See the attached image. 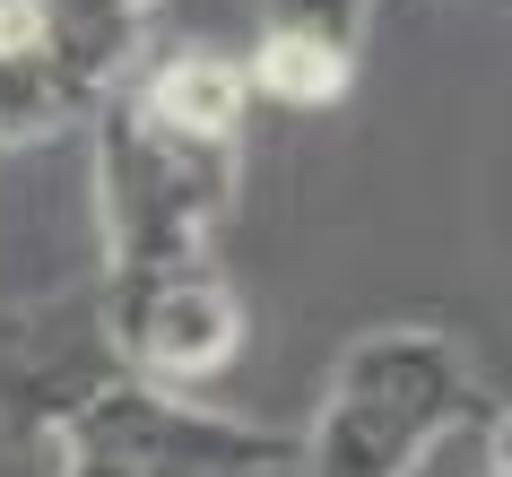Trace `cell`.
<instances>
[{
	"mask_svg": "<svg viewBox=\"0 0 512 477\" xmlns=\"http://www.w3.org/2000/svg\"><path fill=\"white\" fill-rule=\"evenodd\" d=\"M235 209V148L165 139L113 87L96 105V217H105V278L209 261L217 217Z\"/></svg>",
	"mask_w": 512,
	"mask_h": 477,
	"instance_id": "cell-1",
	"label": "cell"
},
{
	"mask_svg": "<svg viewBox=\"0 0 512 477\" xmlns=\"http://www.w3.org/2000/svg\"><path fill=\"white\" fill-rule=\"evenodd\" d=\"M53 443L61 451H105V460H131V469H191V477H278V469H296V434L191 408L165 382H131V373L96 382L53 425Z\"/></svg>",
	"mask_w": 512,
	"mask_h": 477,
	"instance_id": "cell-2",
	"label": "cell"
},
{
	"mask_svg": "<svg viewBox=\"0 0 512 477\" xmlns=\"http://www.w3.org/2000/svg\"><path fill=\"white\" fill-rule=\"evenodd\" d=\"M96 330H105L113 365L131 382H200L243 347V304L226 295L209 261L191 269H139L96 287Z\"/></svg>",
	"mask_w": 512,
	"mask_h": 477,
	"instance_id": "cell-3",
	"label": "cell"
},
{
	"mask_svg": "<svg viewBox=\"0 0 512 477\" xmlns=\"http://www.w3.org/2000/svg\"><path fill=\"white\" fill-rule=\"evenodd\" d=\"M139 122H157L165 139H200V148H243V105L252 87L226 53H165L139 79H122Z\"/></svg>",
	"mask_w": 512,
	"mask_h": 477,
	"instance_id": "cell-4",
	"label": "cell"
},
{
	"mask_svg": "<svg viewBox=\"0 0 512 477\" xmlns=\"http://www.w3.org/2000/svg\"><path fill=\"white\" fill-rule=\"evenodd\" d=\"M426 451H434V434L408 425L400 408L322 391V417L296 434V477H417Z\"/></svg>",
	"mask_w": 512,
	"mask_h": 477,
	"instance_id": "cell-5",
	"label": "cell"
},
{
	"mask_svg": "<svg viewBox=\"0 0 512 477\" xmlns=\"http://www.w3.org/2000/svg\"><path fill=\"white\" fill-rule=\"evenodd\" d=\"M243 87H252V96H278V105H339V96L356 87V44L261 27V44H252V61H243Z\"/></svg>",
	"mask_w": 512,
	"mask_h": 477,
	"instance_id": "cell-6",
	"label": "cell"
},
{
	"mask_svg": "<svg viewBox=\"0 0 512 477\" xmlns=\"http://www.w3.org/2000/svg\"><path fill=\"white\" fill-rule=\"evenodd\" d=\"M365 9H374V0H270V27H287V35H339V44H356Z\"/></svg>",
	"mask_w": 512,
	"mask_h": 477,
	"instance_id": "cell-7",
	"label": "cell"
},
{
	"mask_svg": "<svg viewBox=\"0 0 512 477\" xmlns=\"http://www.w3.org/2000/svg\"><path fill=\"white\" fill-rule=\"evenodd\" d=\"M61 477H139L131 460H105V451H61Z\"/></svg>",
	"mask_w": 512,
	"mask_h": 477,
	"instance_id": "cell-8",
	"label": "cell"
},
{
	"mask_svg": "<svg viewBox=\"0 0 512 477\" xmlns=\"http://www.w3.org/2000/svg\"><path fill=\"white\" fill-rule=\"evenodd\" d=\"M478 477H512V469H504V434L486 443V469H478Z\"/></svg>",
	"mask_w": 512,
	"mask_h": 477,
	"instance_id": "cell-9",
	"label": "cell"
},
{
	"mask_svg": "<svg viewBox=\"0 0 512 477\" xmlns=\"http://www.w3.org/2000/svg\"><path fill=\"white\" fill-rule=\"evenodd\" d=\"M113 9H131V18H148V9H157V0H113Z\"/></svg>",
	"mask_w": 512,
	"mask_h": 477,
	"instance_id": "cell-10",
	"label": "cell"
},
{
	"mask_svg": "<svg viewBox=\"0 0 512 477\" xmlns=\"http://www.w3.org/2000/svg\"><path fill=\"white\" fill-rule=\"evenodd\" d=\"M139 477H191V469H139Z\"/></svg>",
	"mask_w": 512,
	"mask_h": 477,
	"instance_id": "cell-11",
	"label": "cell"
}]
</instances>
